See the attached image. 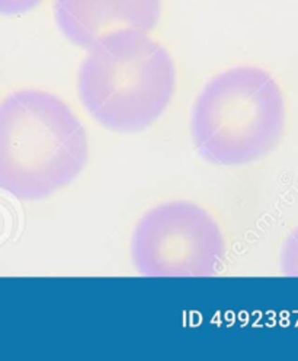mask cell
I'll list each match as a JSON object with an SVG mask.
<instances>
[{
    "label": "cell",
    "mask_w": 298,
    "mask_h": 361,
    "mask_svg": "<svg viewBox=\"0 0 298 361\" xmlns=\"http://www.w3.org/2000/svg\"><path fill=\"white\" fill-rule=\"evenodd\" d=\"M285 127V99L275 78L256 66H236L202 87L191 116L199 156L218 166L255 162L275 149Z\"/></svg>",
    "instance_id": "3"
},
{
    "label": "cell",
    "mask_w": 298,
    "mask_h": 361,
    "mask_svg": "<svg viewBox=\"0 0 298 361\" xmlns=\"http://www.w3.org/2000/svg\"><path fill=\"white\" fill-rule=\"evenodd\" d=\"M87 161V133L61 98L20 89L0 102V190L20 201L49 198Z\"/></svg>",
    "instance_id": "1"
},
{
    "label": "cell",
    "mask_w": 298,
    "mask_h": 361,
    "mask_svg": "<svg viewBox=\"0 0 298 361\" xmlns=\"http://www.w3.org/2000/svg\"><path fill=\"white\" fill-rule=\"evenodd\" d=\"M281 269L288 277H298V226L288 235L283 246Z\"/></svg>",
    "instance_id": "6"
},
{
    "label": "cell",
    "mask_w": 298,
    "mask_h": 361,
    "mask_svg": "<svg viewBox=\"0 0 298 361\" xmlns=\"http://www.w3.org/2000/svg\"><path fill=\"white\" fill-rule=\"evenodd\" d=\"M77 92L89 116L117 133H139L154 124L176 92V66L146 31L118 30L89 47Z\"/></svg>",
    "instance_id": "2"
},
{
    "label": "cell",
    "mask_w": 298,
    "mask_h": 361,
    "mask_svg": "<svg viewBox=\"0 0 298 361\" xmlns=\"http://www.w3.org/2000/svg\"><path fill=\"white\" fill-rule=\"evenodd\" d=\"M162 8V0H54L53 11L60 32L89 49L113 31L154 30Z\"/></svg>",
    "instance_id": "5"
},
{
    "label": "cell",
    "mask_w": 298,
    "mask_h": 361,
    "mask_svg": "<svg viewBox=\"0 0 298 361\" xmlns=\"http://www.w3.org/2000/svg\"><path fill=\"white\" fill-rule=\"evenodd\" d=\"M130 252L135 269L146 277H211L224 264L225 242L207 210L170 201L135 224Z\"/></svg>",
    "instance_id": "4"
},
{
    "label": "cell",
    "mask_w": 298,
    "mask_h": 361,
    "mask_svg": "<svg viewBox=\"0 0 298 361\" xmlns=\"http://www.w3.org/2000/svg\"><path fill=\"white\" fill-rule=\"evenodd\" d=\"M44 0H0V15L20 16L32 12Z\"/></svg>",
    "instance_id": "7"
}]
</instances>
